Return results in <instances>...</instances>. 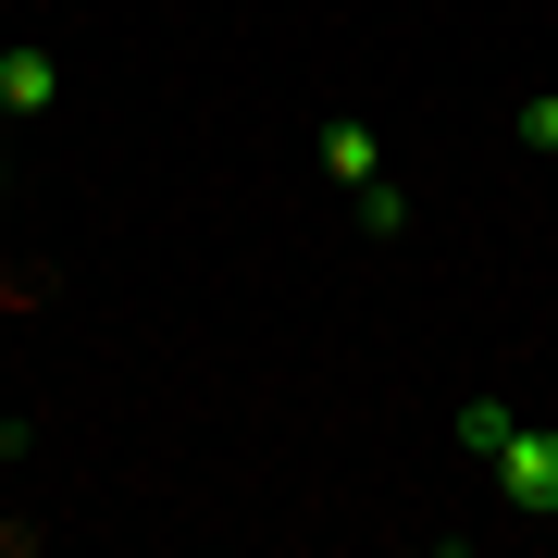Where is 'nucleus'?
Instances as JSON below:
<instances>
[{"label": "nucleus", "mask_w": 558, "mask_h": 558, "mask_svg": "<svg viewBox=\"0 0 558 558\" xmlns=\"http://www.w3.org/2000/svg\"><path fill=\"white\" fill-rule=\"evenodd\" d=\"M484 484H497L521 521H558V422H509V447H497Z\"/></svg>", "instance_id": "obj_1"}, {"label": "nucleus", "mask_w": 558, "mask_h": 558, "mask_svg": "<svg viewBox=\"0 0 558 558\" xmlns=\"http://www.w3.org/2000/svg\"><path fill=\"white\" fill-rule=\"evenodd\" d=\"M50 100H62V62L38 38H13V50H0V124H38Z\"/></svg>", "instance_id": "obj_2"}, {"label": "nucleus", "mask_w": 558, "mask_h": 558, "mask_svg": "<svg viewBox=\"0 0 558 558\" xmlns=\"http://www.w3.org/2000/svg\"><path fill=\"white\" fill-rule=\"evenodd\" d=\"M323 174H336L348 199H360V186L385 174V137H373V124H323Z\"/></svg>", "instance_id": "obj_3"}, {"label": "nucleus", "mask_w": 558, "mask_h": 558, "mask_svg": "<svg viewBox=\"0 0 558 558\" xmlns=\"http://www.w3.org/2000/svg\"><path fill=\"white\" fill-rule=\"evenodd\" d=\"M509 398H459V459H472V472H497V447H509Z\"/></svg>", "instance_id": "obj_4"}, {"label": "nucleus", "mask_w": 558, "mask_h": 558, "mask_svg": "<svg viewBox=\"0 0 558 558\" xmlns=\"http://www.w3.org/2000/svg\"><path fill=\"white\" fill-rule=\"evenodd\" d=\"M509 137L534 149V161H558V87H521V100H509Z\"/></svg>", "instance_id": "obj_5"}, {"label": "nucleus", "mask_w": 558, "mask_h": 558, "mask_svg": "<svg viewBox=\"0 0 558 558\" xmlns=\"http://www.w3.org/2000/svg\"><path fill=\"white\" fill-rule=\"evenodd\" d=\"M360 236H410V186H398V174L360 186Z\"/></svg>", "instance_id": "obj_6"}, {"label": "nucleus", "mask_w": 558, "mask_h": 558, "mask_svg": "<svg viewBox=\"0 0 558 558\" xmlns=\"http://www.w3.org/2000/svg\"><path fill=\"white\" fill-rule=\"evenodd\" d=\"M25 447H38V435H25V422H0V459H25Z\"/></svg>", "instance_id": "obj_7"}, {"label": "nucleus", "mask_w": 558, "mask_h": 558, "mask_svg": "<svg viewBox=\"0 0 558 558\" xmlns=\"http://www.w3.org/2000/svg\"><path fill=\"white\" fill-rule=\"evenodd\" d=\"M0 546H25V521H13V509H0Z\"/></svg>", "instance_id": "obj_8"}]
</instances>
